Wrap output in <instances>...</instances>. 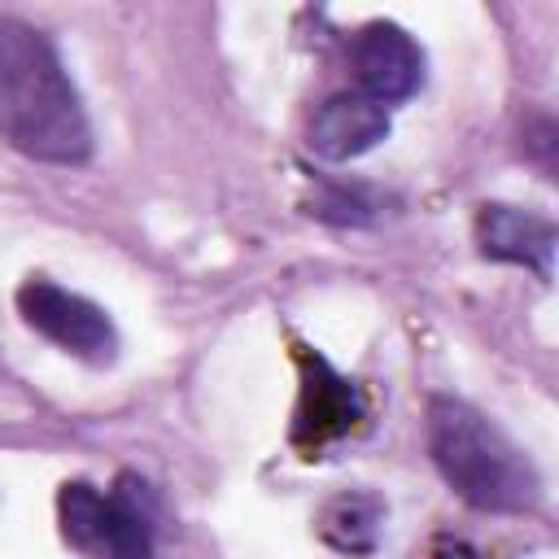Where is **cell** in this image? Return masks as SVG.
Listing matches in <instances>:
<instances>
[{
	"mask_svg": "<svg viewBox=\"0 0 559 559\" xmlns=\"http://www.w3.org/2000/svg\"><path fill=\"white\" fill-rule=\"evenodd\" d=\"M428 454L445 485L480 511H528L542 498L533 459L489 415L459 397L428 402Z\"/></svg>",
	"mask_w": 559,
	"mask_h": 559,
	"instance_id": "cell-2",
	"label": "cell"
},
{
	"mask_svg": "<svg viewBox=\"0 0 559 559\" xmlns=\"http://www.w3.org/2000/svg\"><path fill=\"white\" fill-rule=\"evenodd\" d=\"M428 559H476V550H472V546H463V542H437Z\"/></svg>",
	"mask_w": 559,
	"mask_h": 559,
	"instance_id": "cell-12",
	"label": "cell"
},
{
	"mask_svg": "<svg viewBox=\"0 0 559 559\" xmlns=\"http://www.w3.org/2000/svg\"><path fill=\"white\" fill-rule=\"evenodd\" d=\"M384 135H389V109L367 100V96H358V92L328 96L310 118V148L319 157H328V162L362 157Z\"/></svg>",
	"mask_w": 559,
	"mask_h": 559,
	"instance_id": "cell-6",
	"label": "cell"
},
{
	"mask_svg": "<svg viewBox=\"0 0 559 559\" xmlns=\"http://www.w3.org/2000/svg\"><path fill=\"white\" fill-rule=\"evenodd\" d=\"M157 550V502L140 476H118L105 493V555L109 559H153Z\"/></svg>",
	"mask_w": 559,
	"mask_h": 559,
	"instance_id": "cell-8",
	"label": "cell"
},
{
	"mask_svg": "<svg viewBox=\"0 0 559 559\" xmlns=\"http://www.w3.org/2000/svg\"><path fill=\"white\" fill-rule=\"evenodd\" d=\"M349 70H354L358 96L376 105H393L419 92L424 52L397 22H367L349 44Z\"/></svg>",
	"mask_w": 559,
	"mask_h": 559,
	"instance_id": "cell-5",
	"label": "cell"
},
{
	"mask_svg": "<svg viewBox=\"0 0 559 559\" xmlns=\"http://www.w3.org/2000/svg\"><path fill=\"white\" fill-rule=\"evenodd\" d=\"M0 127L26 157L52 166L92 157V127L57 48L17 17H0Z\"/></svg>",
	"mask_w": 559,
	"mask_h": 559,
	"instance_id": "cell-1",
	"label": "cell"
},
{
	"mask_svg": "<svg viewBox=\"0 0 559 559\" xmlns=\"http://www.w3.org/2000/svg\"><path fill=\"white\" fill-rule=\"evenodd\" d=\"M297 362H301V397L293 415V445L306 459H319L328 445H336L362 424V393L354 389V380L332 371L328 358L310 349H301Z\"/></svg>",
	"mask_w": 559,
	"mask_h": 559,
	"instance_id": "cell-4",
	"label": "cell"
},
{
	"mask_svg": "<svg viewBox=\"0 0 559 559\" xmlns=\"http://www.w3.org/2000/svg\"><path fill=\"white\" fill-rule=\"evenodd\" d=\"M476 240H480V253L485 258L528 266L542 280L550 275V262H555V223L542 218V214H533V210L480 205V214H476Z\"/></svg>",
	"mask_w": 559,
	"mask_h": 559,
	"instance_id": "cell-7",
	"label": "cell"
},
{
	"mask_svg": "<svg viewBox=\"0 0 559 559\" xmlns=\"http://www.w3.org/2000/svg\"><path fill=\"white\" fill-rule=\"evenodd\" d=\"M17 310H22L26 328H35L52 345H61L87 362H114V354H118L109 314L96 301L61 288L52 280H26L17 288Z\"/></svg>",
	"mask_w": 559,
	"mask_h": 559,
	"instance_id": "cell-3",
	"label": "cell"
},
{
	"mask_svg": "<svg viewBox=\"0 0 559 559\" xmlns=\"http://www.w3.org/2000/svg\"><path fill=\"white\" fill-rule=\"evenodd\" d=\"M61 533L83 555H105V493L87 480H70L57 493Z\"/></svg>",
	"mask_w": 559,
	"mask_h": 559,
	"instance_id": "cell-10",
	"label": "cell"
},
{
	"mask_svg": "<svg viewBox=\"0 0 559 559\" xmlns=\"http://www.w3.org/2000/svg\"><path fill=\"white\" fill-rule=\"evenodd\" d=\"M380 524H384V507L380 498L371 493H341L323 507V520H319V533L328 546L345 550V555H367L380 537Z\"/></svg>",
	"mask_w": 559,
	"mask_h": 559,
	"instance_id": "cell-9",
	"label": "cell"
},
{
	"mask_svg": "<svg viewBox=\"0 0 559 559\" xmlns=\"http://www.w3.org/2000/svg\"><path fill=\"white\" fill-rule=\"evenodd\" d=\"M310 205H314L310 214H319V218H336V223H367L371 210H376L371 201H362V192H345V188H332V192L314 197Z\"/></svg>",
	"mask_w": 559,
	"mask_h": 559,
	"instance_id": "cell-11",
	"label": "cell"
}]
</instances>
